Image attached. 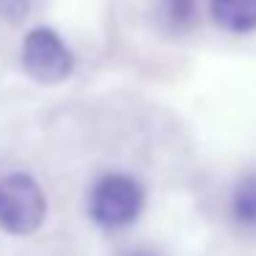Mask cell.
I'll use <instances>...</instances> for the list:
<instances>
[{
	"label": "cell",
	"mask_w": 256,
	"mask_h": 256,
	"mask_svg": "<svg viewBox=\"0 0 256 256\" xmlns=\"http://www.w3.org/2000/svg\"><path fill=\"white\" fill-rule=\"evenodd\" d=\"M30 12V0H0V22L20 25Z\"/></svg>",
	"instance_id": "obj_7"
},
{
	"label": "cell",
	"mask_w": 256,
	"mask_h": 256,
	"mask_svg": "<svg viewBox=\"0 0 256 256\" xmlns=\"http://www.w3.org/2000/svg\"><path fill=\"white\" fill-rule=\"evenodd\" d=\"M22 69L44 86H58L72 74L74 58L52 28H34L22 39Z\"/></svg>",
	"instance_id": "obj_3"
},
{
	"label": "cell",
	"mask_w": 256,
	"mask_h": 256,
	"mask_svg": "<svg viewBox=\"0 0 256 256\" xmlns=\"http://www.w3.org/2000/svg\"><path fill=\"white\" fill-rule=\"evenodd\" d=\"M144 210V188L130 174H105L88 196V215L102 228H124Z\"/></svg>",
	"instance_id": "obj_1"
},
{
	"label": "cell",
	"mask_w": 256,
	"mask_h": 256,
	"mask_svg": "<svg viewBox=\"0 0 256 256\" xmlns=\"http://www.w3.org/2000/svg\"><path fill=\"white\" fill-rule=\"evenodd\" d=\"M232 220L242 228H256V174L242 176L228 196Z\"/></svg>",
	"instance_id": "obj_5"
},
{
	"label": "cell",
	"mask_w": 256,
	"mask_h": 256,
	"mask_svg": "<svg viewBox=\"0 0 256 256\" xmlns=\"http://www.w3.org/2000/svg\"><path fill=\"white\" fill-rule=\"evenodd\" d=\"M210 14L223 30L232 34L256 30V0H210Z\"/></svg>",
	"instance_id": "obj_4"
},
{
	"label": "cell",
	"mask_w": 256,
	"mask_h": 256,
	"mask_svg": "<svg viewBox=\"0 0 256 256\" xmlns=\"http://www.w3.org/2000/svg\"><path fill=\"white\" fill-rule=\"evenodd\" d=\"M160 14L171 30H190L198 14V0H162Z\"/></svg>",
	"instance_id": "obj_6"
},
{
	"label": "cell",
	"mask_w": 256,
	"mask_h": 256,
	"mask_svg": "<svg viewBox=\"0 0 256 256\" xmlns=\"http://www.w3.org/2000/svg\"><path fill=\"white\" fill-rule=\"evenodd\" d=\"M47 218V198L30 174H8L0 179V228L17 237L39 232Z\"/></svg>",
	"instance_id": "obj_2"
},
{
	"label": "cell",
	"mask_w": 256,
	"mask_h": 256,
	"mask_svg": "<svg viewBox=\"0 0 256 256\" xmlns=\"http://www.w3.org/2000/svg\"><path fill=\"white\" fill-rule=\"evenodd\" d=\"M124 256H157L154 250H146V248H138V250H130V254H124Z\"/></svg>",
	"instance_id": "obj_8"
}]
</instances>
